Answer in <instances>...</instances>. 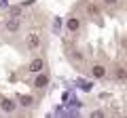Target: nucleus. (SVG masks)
Segmentation results:
<instances>
[{"instance_id": "obj_1", "label": "nucleus", "mask_w": 127, "mask_h": 118, "mask_svg": "<svg viewBox=\"0 0 127 118\" xmlns=\"http://www.w3.org/2000/svg\"><path fill=\"white\" fill-rule=\"evenodd\" d=\"M51 89L49 17L32 4L0 9V116H32Z\"/></svg>"}, {"instance_id": "obj_2", "label": "nucleus", "mask_w": 127, "mask_h": 118, "mask_svg": "<svg viewBox=\"0 0 127 118\" xmlns=\"http://www.w3.org/2000/svg\"><path fill=\"white\" fill-rule=\"evenodd\" d=\"M62 49L81 76L127 84V0H76L64 19Z\"/></svg>"}]
</instances>
